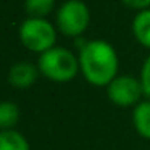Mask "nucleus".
I'll return each mask as SVG.
<instances>
[{
    "label": "nucleus",
    "mask_w": 150,
    "mask_h": 150,
    "mask_svg": "<svg viewBox=\"0 0 150 150\" xmlns=\"http://www.w3.org/2000/svg\"><path fill=\"white\" fill-rule=\"evenodd\" d=\"M140 84H142V92L147 98H150V55L145 58L140 71Z\"/></svg>",
    "instance_id": "12"
},
{
    "label": "nucleus",
    "mask_w": 150,
    "mask_h": 150,
    "mask_svg": "<svg viewBox=\"0 0 150 150\" xmlns=\"http://www.w3.org/2000/svg\"><path fill=\"white\" fill-rule=\"evenodd\" d=\"M132 121L137 132L145 139H150V100L140 102L132 113Z\"/></svg>",
    "instance_id": "8"
},
{
    "label": "nucleus",
    "mask_w": 150,
    "mask_h": 150,
    "mask_svg": "<svg viewBox=\"0 0 150 150\" xmlns=\"http://www.w3.org/2000/svg\"><path fill=\"white\" fill-rule=\"evenodd\" d=\"M37 79V68L28 62H20L13 65L8 71V81L13 87L26 89L33 86Z\"/></svg>",
    "instance_id": "6"
},
{
    "label": "nucleus",
    "mask_w": 150,
    "mask_h": 150,
    "mask_svg": "<svg viewBox=\"0 0 150 150\" xmlns=\"http://www.w3.org/2000/svg\"><path fill=\"white\" fill-rule=\"evenodd\" d=\"M121 4H124L126 7L132 8V10H147L150 7V0H121Z\"/></svg>",
    "instance_id": "13"
},
{
    "label": "nucleus",
    "mask_w": 150,
    "mask_h": 150,
    "mask_svg": "<svg viewBox=\"0 0 150 150\" xmlns=\"http://www.w3.org/2000/svg\"><path fill=\"white\" fill-rule=\"evenodd\" d=\"M37 66H39V71L50 81L68 82L78 74L79 58H76L68 49L53 47L39 57Z\"/></svg>",
    "instance_id": "2"
},
{
    "label": "nucleus",
    "mask_w": 150,
    "mask_h": 150,
    "mask_svg": "<svg viewBox=\"0 0 150 150\" xmlns=\"http://www.w3.org/2000/svg\"><path fill=\"white\" fill-rule=\"evenodd\" d=\"M20 110L18 105L13 102H0V127L2 131L11 129L18 123Z\"/></svg>",
    "instance_id": "10"
},
{
    "label": "nucleus",
    "mask_w": 150,
    "mask_h": 150,
    "mask_svg": "<svg viewBox=\"0 0 150 150\" xmlns=\"http://www.w3.org/2000/svg\"><path fill=\"white\" fill-rule=\"evenodd\" d=\"M0 150H29V144L20 132L7 129L0 132Z\"/></svg>",
    "instance_id": "9"
},
{
    "label": "nucleus",
    "mask_w": 150,
    "mask_h": 150,
    "mask_svg": "<svg viewBox=\"0 0 150 150\" xmlns=\"http://www.w3.org/2000/svg\"><path fill=\"white\" fill-rule=\"evenodd\" d=\"M132 33L140 45H144L145 49H150V8L139 11L134 16Z\"/></svg>",
    "instance_id": "7"
},
{
    "label": "nucleus",
    "mask_w": 150,
    "mask_h": 150,
    "mask_svg": "<svg viewBox=\"0 0 150 150\" xmlns=\"http://www.w3.org/2000/svg\"><path fill=\"white\" fill-rule=\"evenodd\" d=\"M20 40L28 50L42 55L55 47L57 29L45 18H28L20 26Z\"/></svg>",
    "instance_id": "3"
},
{
    "label": "nucleus",
    "mask_w": 150,
    "mask_h": 150,
    "mask_svg": "<svg viewBox=\"0 0 150 150\" xmlns=\"http://www.w3.org/2000/svg\"><path fill=\"white\" fill-rule=\"evenodd\" d=\"M55 8V0H24V10L29 18H44Z\"/></svg>",
    "instance_id": "11"
},
{
    "label": "nucleus",
    "mask_w": 150,
    "mask_h": 150,
    "mask_svg": "<svg viewBox=\"0 0 150 150\" xmlns=\"http://www.w3.org/2000/svg\"><path fill=\"white\" fill-rule=\"evenodd\" d=\"M89 21V8L81 0H68L57 11V28L66 37H79L87 29Z\"/></svg>",
    "instance_id": "4"
},
{
    "label": "nucleus",
    "mask_w": 150,
    "mask_h": 150,
    "mask_svg": "<svg viewBox=\"0 0 150 150\" xmlns=\"http://www.w3.org/2000/svg\"><path fill=\"white\" fill-rule=\"evenodd\" d=\"M107 94L108 98L118 107H131L137 103L144 92L140 79H136L132 76H116L107 86Z\"/></svg>",
    "instance_id": "5"
},
{
    "label": "nucleus",
    "mask_w": 150,
    "mask_h": 150,
    "mask_svg": "<svg viewBox=\"0 0 150 150\" xmlns=\"http://www.w3.org/2000/svg\"><path fill=\"white\" fill-rule=\"evenodd\" d=\"M79 69L92 86H108L118 73V55L107 40H91L81 49Z\"/></svg>",
    "instance_id": "1"
}]
</instances>
